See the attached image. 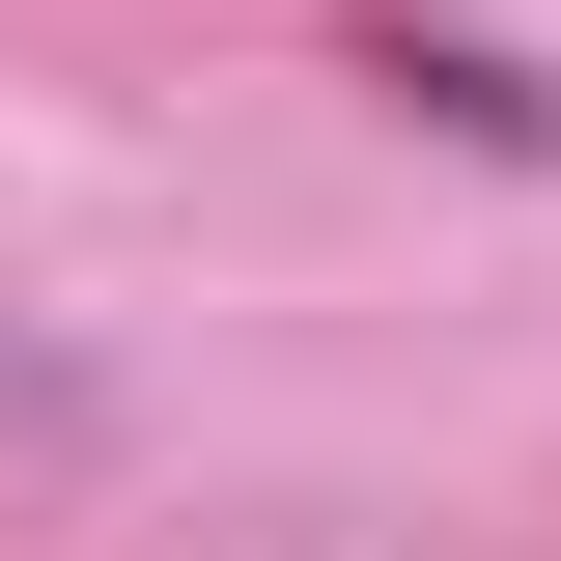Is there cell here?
<instances>
[{
	"label": "cell",
	"mask_w": 561,
	"mask_h": 561,
	"mask_svg": "<svg viewBox=\"0 0 561 561\" xmlns=\"http://www.w3.org/2000/svg\"><path fill=\"white\" fill-rule=\"evenodd\" d=\"M365 84H393L421 140H478V169H561V84L505 57V28H421V0H393V28H365Z\"/></svg>",
	"instance_id": "cell-1"
}]
</instances>
